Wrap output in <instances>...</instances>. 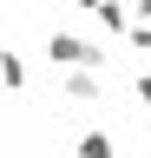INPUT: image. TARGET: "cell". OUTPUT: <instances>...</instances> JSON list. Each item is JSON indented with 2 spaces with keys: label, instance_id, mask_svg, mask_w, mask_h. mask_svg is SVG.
<instances>
[{
  "label": "cell",
  "instance_id": "6da1fadb",
  "mask_svg": "<svg viewBox=\"0 0 151 158\" xmlns=\"http://www.w3.org/2000/svg\"><path fill=\"white\" fill-rule=\"evenodd\" d=\"M46 59H53V73H112V53L99 46V40H79L66 27L46 33Z\"/></svg>",
  "mask_w": 151,
  "mask_h": 158
},
{
  "label": "cell",
  "instance_id": "7a4b0ae2",
  "mask_svg": "<svg viewBox=\"0 0 151 158\" xmlns=\"http://www.w3.org/2000/svg\"><path fill=\"white\" fill-rule=\"evenodd\" d=\"M105 92V73H59V99L66 106H92Z\"/></svg>",
  "mask_w": 151,
  "mask_h": 158
},
{
  "label": "cell",
  "instance_id": "3957f363",
  "mask_svg": "<svg viewBox=\"0 0 151 158\" xmlns=\"http://www.w3.org/2000/svg\"><path fill=\"white\" fill-rule=\"evenodd\" d=\"M92 20H99V27H105L112 40H131V27H138V20H131V7H125V0H105V7L92 13Z\"/></svg>",
  "mask_w": 151,
  "mask_h": 158
},
{
  "label": "cell",
  "instance_id": "277c9868",
  "mask_svg": "<svg viewBox=\"0 0 151 158\" xmlns=\"http://www.w3.org/2000/svg\"><path fill=\"white\" fill-rule=\"evenodd\" d=\"M79 158H118V138H112L105 125H92V132H79V145H72Z\"/></svg>",
  "mask_w": 151,
  "mask_h": 158
},
{
  "label": "cell",
  "instance_id": "5b68a950",
  "mask_svg": "<svg viewBox=\"0 0 151 158\" xmlns=\"http://www.w3.org/2000/svg\"><path fill=\"white\" fill-rule=\"evenodd\" d=\"M0 73H7V92H26V59H20V53H7Z\"/></svg>",
  "mask_w": 151,
  "mask_h": 158
},
{
  "label": "cell",
  "instance_id": "8992f818",
  "mask_svg": "<svg viewBox=\"0 0 151 158\" xmlns=\"http://www.w3.org/2000/svg\"><path fill=\"white\" fill-rule=\"evenodd\" d=\"M125 46H131V53H145V59H151V27H131V40H125Z\"/></svg>",
  "mask_w": 151,
  "mask_h": 158
},
{
  "label": "cell",
  "instance_id": "52a82bcc",
  "mask_svg": "<svg viewBox=\"0 0 151 158\" xmlns=\"http://www.w3.org/2000/svg\"><path fill=\"white\" fill-rule=\"evenodd\" d=\"M131 99H138V106L151 112V73H138V79H131Z\"/></svg>",
  "mask_w": 151,
  "mask_h": 158
},
{
  "label": "cell",
  "instance_id": "ba28073f",
  "mask_svg": "<svg viewBox=\"0 0 151 158\" xmlns=\"http://www.w3.org/2000/svg\"><path fill=\"white\" fill-rule=\"evenodd\" d=\"M131 20H138V27H151V0H131Z\"/></svg>",
  "mask_w": 151,
  "mask_h": 158
},
{
  "label": "cell",
  "instance_id": "9c48e42d",
  "mask_svg": "<svg viewBox=\"0 0 151 158\" xmlns=\"http://www.w3.org/2000/svg\"><path fill=\"white\" fill-rule=\"evenodd\" d=\"M79 7H85V13H99V7H105V0H79Z\"/></svg>",
  "mask_w": 151,
  "mask_h": 158
},
{
  "label": "cell",
  "instance_id": "30bf717a",
  "mask_svg": "<svg viewBox=\"0 0 151 158\" xmlns=\"http://www.w3.org/2000/svg\"><path fill=\"white\" fill-rule=\"evenodd\" d=\"M59 7H66V0H59ZM72 7H79V0H72Z\"/></svg>",
  "mask_w": 151,
  "mask_h": 158
}]
</instances>
